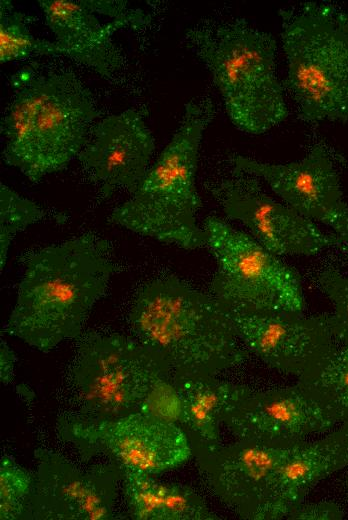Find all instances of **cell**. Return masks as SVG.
I'll use <instances>...</instances> for the list:
<instances>
[{
  "label": "cell",
  "mask_w": 348,
  "mask_h": 520,
  "mask_svg": "<svg viewBox=\"0 0 348 520\" xmlns=\"http://www.w3.org/2000/svg\"><path fill=\"white\" fill-rule=\"evenodd\" d=\"M32 486V475L12 457L0 460V519H23Z\"/></svg>",
  "instance_id": "24"
},
{
  "label": "cell",
  "mask_w": 348,
  "mask_h": 520,
  "mask_svg": "<svg viewBox=\"0 0 348 520\" xmlns=\"http://www.w3.org/2000/svg\"><path fill=\"white\" fill-rule=\"evenodd\" d=\"M317 283L333 306L328 313L332 332L339 344L348 346V275L326 268L317 276Z\"/></svg>",
  "instance_id": "25"
},
{
  "label": "cell",
  "mask_w": 348,
  "mask_h": 520,
  "mask_svg": "<svg viewBox=\"0 0 348 520\" xmlns=\"http://www.w3.org/2000/svg\"><path fill=\"white\" fill-rule=\"evenodd\" d=\"M180 400L179 423L188 431L192 450L220 442V427L227 413L251 388L217 377L189 379L174 384Z\"/></svg>",
  "instance_id": "19"
},
{
  "label": "cell",
  "mask_w": 348,
  "mask_h": 520,
  "mask_svg": "<svg viewBox=\"0 0 348 520\" xmlns=\"http://www.w3.org/2000/svg\"><path fill=\"white\" fill-rule=\"evenodd\" d=\"M16 357L7 343L2 340L0 346V378L1 382L8 384L12 381L14 375V366Z\"/></svg>",
  "instance_id": "29"
},
{
  "label": "cell",
  "mask_w": 348,
  "mask_h": 520,
  "mask_svg": "<svg viewBox=\"0 0 348 520\" xmlns=\"http://www.w3.org/2000/svg\"><path fill=\"white\" fill-rule=\"evenodd\" d=\"M128 323L173 384L217 377L247 357L223 304L174 275L154 278L138 289Z\"/></svg>",
  "instance_id": "1"
},
{
  "label": "cell",
  "mask_w": 348,
  "mask_h": 520,
  "mask_svg": "<svg viewBox=\"0 0 348 520\" xmlns=\"http://www.w3.org/2000/svg\"><path fill=\"white\" fill-rule=\"evenodd\" d=\"M232 167L263 179L289 207L312 221L327 224L346 203L328 150L320 144L298 161L274 164L235 155Z\"/></svg>",
  "instance_id": "16"
},
{
  "label": "cell",
  "mask_w": 348,
  "mask_h": 520,
  "mask_svg": "<svg viewBox=\"0 0 348 520\" xmlns=\"http://www.w3.org/2000/svg\"><path fill=\"white\" fill-rule=\"evenodd\" d=\"M45 22L63 55L109 78L120 68L122 57L112 41L120 28H141L131 19L101 23L82 0H39Z\"/></svg>",
  "instance_id": "17"
},
{
  "label": "cell",
  "mask_w": 348,
  "mask_h": 520,
  "mask_svg": "<svg viewBox=\"0 0 348 520\" xmlns=\"http://www.w3.org/2000/svg\"><path fill=\"white\" fill-rule=\"evenodd\" d=\"M60 433L88 456L103 453L123 470L150 475L175 469L192 456L189 438L178 423L140 412L102 422L70 416L60 421Z\"/></svg>",
  "instance_id": "9"
},
{
  "label": "cell",
  "mask_w": 348,
  "mask_h": 520,
  "mask_svg": "<svg viewBox=\"0 0 348 520\" xmlns=\"http://www.w3.org/2000/svg\"><path fill=\"white\" fill-rule=\"evenodd\" d=\"M35 470L23 519H115L117 485L123 469L117 464L81 468L47 449L34 452Z\"/></svg>",
  "instance_id": "11"
},
{
  "label": "cell",
  "mask_w": 348,
  "mask_h": 520,
  "mask_svg": "<svg viewBox=\"0 0 348 520\" xmlns=\"http://www.w3.org/2000/svg\"><path fill=\"white\" fill-rule=\"evenodd\" d=\"M207 187L227 217L242 222L276 255L312 256L339 244L335 234L324 233L314 221L271 198L254 175L232 167Z\"/></svg>",
  "instance_id": "12"
},
{
  "label": "cell",
  "mask_w": 348,
  "mask_h": 520,
  "mask_svg": "<svg viewBox=\"0 0 348 520\" xmlns=\"http://www.w3.org/2000/svg\"><path fill=\"white\" fill-rule=\"evenodd\" d=\"M293 447L236 439L195 448L192 455L204 486L239 518L275 520L276 476Z\"/></svg>",
  "instance_id": "10"
},
{
  "label": "cell",
  "mask_w": 348,
  "mask_h": 520,
  "mask_svg": "<svg viewBox=\"0 0 348 520\" xmlns=\"http://www.w3.org/2000/svg\"><path fill=\"white\" fill-rule=\"evenodd\" d=\"M344 517L342 508L329 501L318 503H300L288 515L287 519L292 520H340Z\"/></svg>",
  "instance_id": "27"
},
{
  "label": "cell",
  "mask_w": 348,
  "mask_h": 520,
  "mask_svg": "<svg viewBox=\"0 0 348 520\" xmlns=\"http://www.w3.org/2000/svg\"><path fill=\"white\" fill-rule=\"evenodd\" d=\"M337 423L299 383L253 390L225 416L223 426L236 438L273 447H292Z\"/></svg>",
  "instance_id": "14"
},
{
  "label": "cell",
  "mask_w": 348,
  "mask_h": 520,
  "mask_svg": "<svg viewBox=\"0 0 348 520\" xmlns=\"http://www.w3.org/2000/svg\"><path fill=\"white\" fill-rule=\"evenodd\" d=\"M214 117L209 97L185 104L170 142L131 198L112 211L110 223L187 250L205 246L196 220L202 203L195 178L202 135Z\"/></svg>",
  "instance_id": "5"
},
{
  "label": "cell",
  "mask_w": 348,
  "mask_h": 520,
  "mask_svg": "<svg viewBox=\"0 0 348 520\" xmlns=\"http://www.w3.org/2000/svg\"><path fill=\"white\" fill-rule=\"evenodd\" d=\"M167 378L134 337L96 330L76 338L67 384L77 419L102 422L138 412L154 384ZM168 379V378H167Z\"/></svg>",
  "instance_id": "7"
},
{
  "label": "cell",
  "mask_w": 348,
  "mask_h": 520,
  "mask_svg": "<svg viewBox=\"0 0 348 520\" xmlns=\"http://www.w3.org/2000/svg\"><path fill=\"white\" fill-rule=\"evenodd\" d=\"M123 495L136 520H218L191 487L159 481L150 474L123 470Z\"/></svg>",
  "instance_id": "20"
},
{
  "label": "cell",
  "mask_w": 348,
  "mask_h": 520,
  "mask_svg": "<svg viewBox=\"0 0 348 520\" xmlns=\"http://www.w3.org/2000/svg\"><path fill=\"white\" fill-rule=\"evenodd\" d=\"M224 307L247 351L297 380L313 371L339 345L328 314L307 316L294 311Z\"/></svg>",
  "instance_id": "13"
},
{
  "label": "cell",
  "mask_w": 348,
  "mask_h": 520,
  "mask_svg": "<svg viewBox=\"0 0 348 520\" xmlns=\"http://www.w3.org/2000/svg\"><path fill=\"white\" fill-rule=\"evenodd\" d=\"M337 424L348 423V346L339 344L313 371L297 380Z\"/></svg>",
  "instance_id": "21"
},
{
  "label": "cell",
  "mask_w": 348,
  "mask_h": 520,
  "mask_svg": "<svg viewBox=\"0 0 348 520\" xmlns=\"http://www.w3.org/2000/svg\"><path fill=\"white\" fill-rule=\"evenodd\" d=\"M146 113L126 109L95 123L78 160L89 177L109 198L117 189L133 194L148 172L155 149Z\"/></svg>",
  "instance_id": "15"
},
{
  "label": "cell",
  "mask_w": 348,
  "mask_h": 520,
  "mask_svg": "<svg viewBox=\"0 0 348 520\" xmlns=\"http://www.w3.org/2000/svg\"><path fill=\"white\" fill-rule=\"evenodd\" d=\"M202 228L217 263L209 293L224 306L303 312L300 277L276 254L219 217H207Z\"/></svg>",
  "instance_id": "8"
},
{
  "label": "cell",
  "mask_w": 348,
  "mask_h": 520,
  "mask_svg": "<svg viewBox=\"0 0 348 520\" xmlns=\"http://www.w3.org/2000/svg\"><path fill=\"white\" fill-rule=\"evenodd\" d=\"M284 89L306 123L348 121V10L303 2L279 10Z\"/></svg>",
  "instance_id": "6"
},
{
  "label": "cell",
  "mask_w": 348,
  "mask_h": 520,
  "mask_svg": "<svg viewBox=\"0 0 348 520\" xmlns=\"http://www.w3.org/2000/svg\"><path fill=\"white\" fill-rule=\"evenodd\" d=\"M11 84L15 93L1 122L7 140L3 159L38 183L78 157L99 111L90 90L71 72L27 66Z\"/></svg>",
  "instance_id": "3"
},
{
  "label": "cell",
  "mask_w": 348,
  "mask_h": 520,
  "mask_svg": "<svg viewBox=\"0 0 348 520\" xmlns=\"http://www.w3.org/2000/svg\"><path fill=\"white\" fill-rule=\"evenodd\" d=\"M114 271L109 242L93 232L36 250L5 331L43 353L76 339Z\"/></svg>",
  "instance_id": "2"
},
{
  "label": "cell",
  "mask_w": 348,
  "mask_h": 520,
  "mask_svg": "<svg viewBox=\"0 0 348 520\" xmlns=\"http://www.w3.org/2000/svg\"><path fill=\"white\" fill-rule=\"evenodd\" d=\"M46 211L0 183V264L3 271L10 244L18 232L41 221Z\"/></svg>",
  "instance_id": "23"
},
{
  "label": "cell",
  "mask_w": 348,
  "mask_h": 520,
  "mask_svg": "<svg viewBox=\"0 0 348 520\" xmlns=\"http://www.w3.org/2000/svg\"><path fill=\"white\" fill-rule=\"evenodd\" d=\"M346 485L348 487V467H347V473H346Z\"/></svg>",
  "instance_id": "30"
},
{
  "label": "cell",
  "mask_w": 348,
  "mask_h": 520,
  "mask_svg": "<svg viewBox=\"0 0 348 520\" xmlns=\"http://www.w3.org/2000/svg\"><path fill=\"white\" fill-rule=\"evenodd\" d=\"M185 40L210 72L237 129L262 134L287 118L272 34L232 18L201 22L188 29Z\"/></svg>",
  "instance_id": "4"
},
{
  "label": "cell",
  "mask_w": 348,
  "mask_h": 520,
  "mask_svg": "<svg viewBox=\"0 0 348 520\" xmlns=\"http://www.w3.org/2000/svg\"><path fill=\"white\" fill-rule=\"evenodd\" d=\"M334 230V234L338 238V247L348 257V206L347 204L334 213L328 220L327 224Z\"/></svg>",
  "instance_id": "28"
},
{
  "label": "cell",
  "mask_w": 348,
  "mask_h": 520,
  "mask_svg": "<svg viewBox=\"0 0 348 520\" xmlns=\"http://www.w3.org/2000/svg\"><path fill=\"white\" fill-rule=\"evenodd\" d=\"M34 17L14 8L9 0L0 2V61L6 63L38 55H63L56 42L36 38L30 31Z\"/></svg>",
  "instance_id": "22"
},
{
  "label": "cell",
  "mask_w": 348,
  "mask_h": 520,
  "mask_svg": "<svg viewBox=\"0 0 348 520\" xmlns=\"http://www.w3.org/2000/svg\"><path fill=\"white\" fill-rule=\"evenodd\" d=\"M138 412L161 421L179 423L181 400L175 385L167 378L158 380L144 397Z\"/></svg>",
  "instance_id": "26"
},
{
  "label": "cell",
  "mask_w": 348,
  "mask_h": 520,
  "mask_svg": "<svg viewBox=\"0 0 348 520\" xmlns=\"http://www.w3.org/2000/svg\"><path fill=\"white\" fill-rule=\"evenodd\" d=\"M347 467L348 423L317 440L294 446L276 476L275 519L287 518L313 486Z\"/></svg>",
  "instance_id": "18"
}]
</instances>
